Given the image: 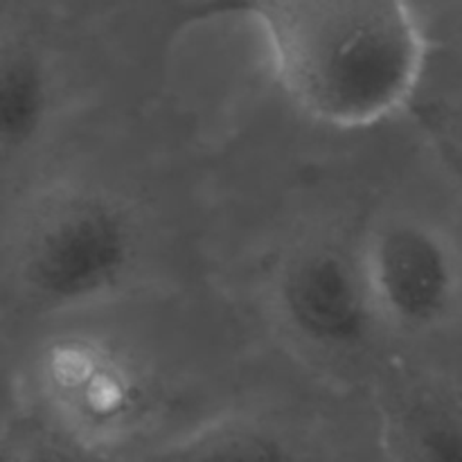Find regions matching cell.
<instances>
[{"label":"cell","instance_id":"cell-3","mask_svg":"<svg viewBox=\"0 0 462 462\" xmlns=\"http://www.w3.org/2000/svg\"><path fill=\"white\" fill-rule=\"evenodd\" d=\"M32 386L63 442L95 462L131 458L156 406L140 356L93 329L45 338L32 359Z\"/></svg>","mask_w":462,"mask_h":462},{"label":"cell","instance_id":"cell-6","mask_svg":"<svg viewBox=\"0 0 462 462\" xmlns=\"http://www.w3.org/2000/svg\"><path fill=\"white\" fill-rule=\"evenodd\" d=\"M122 462H314L296 440L253 413H221Z\"/></svg>","mask_w":462,"mask_h":462},{"label":"cell","instance_id":"cell-2","mask_svg":"<svg viewBox=\"0 0 462 462\" xmlns=\"http://www.w3.org/2000/svg\"><path fill=\"white\" fill-rule=\"evenodd\" d=\"M143 226L106 188L61 180L39 189L7 233L14 289L43 314H72L111 300L138 273Z\"/></svg>","mask_w":462,"mask_h":462},{"label":"cell","instance_id":"cell-7","mask_svg":"<svg viewBox=\"0 0 462 462\" xmlns=\"http://www.w3.org/2000/svg\"><path fill=\"white\" fill-rule=\"evenodd\" d=\"M379 420L386 462H462V422L424 391L388 397Z\"/></svg>","mask_w":462,"mask_h":462},{"label":"cell","instance_id":"cell-8","mask_svg":"<svg viewBox=\"0 0 462 462\" xmlns=\"http://www.w3.org/2000/svg\"><path fill=\"white\" fill-rule=\"evenodd\" d=\"M54 113V84L32 50H5L0 63V143L5 158H21L36 147Z\"/></svg>","mask_w":462,"mask_h":462},{"label":"cell","instance_id":"cell-1","mask_svg":"<svg viewBox=\"0 0 462 462\" xmlns=\"http://www.w3.org/2000/svg\"><path fill=\"white\" fill-rule=\"evenodd\" d=\"M271 66L289 102L338 131L400 116L427 68L411 0H253Z\"/></svg>","mask_w":462,"mask_h":462},{"label":"cell","instance_id":"cell-5","mask_svg":"<svg viewBox=\"0 0 462 462\" xmlns=\"http://www.w3.org/2000/svg\"><path fill=\"white\" fill-rule=\"evenodd\" d=\"M271 293L287 332L316 355H355L382 329L356 244H296L280 260Z\"/></svg>","mask_w":462,"mask_h":462},{"label":"cell","instance_id":"cell-4","mask_svg":"<svg viewBox=\"0 0 462 462\" xmlns=\"http://www.w3.org/2000/svg\"><path fill=\"white\" fill-rule=\"evenodd\" d=\"M382 329L433 337L462 311V251L449 230L411 210L379 215L356 244Z\"/></svg>","mask_w":462,"mask_h":462}]
</instances>
